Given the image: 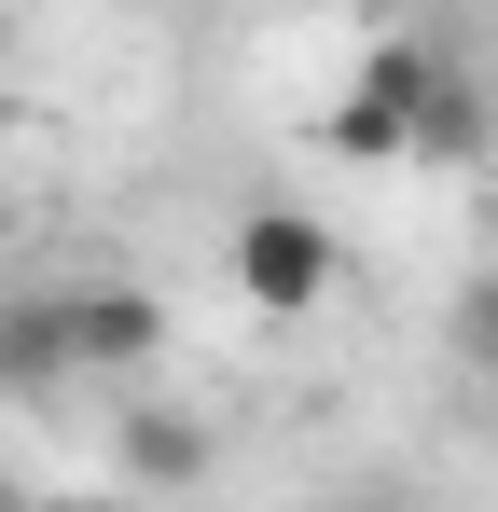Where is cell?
Returning <instances> with one entry per match:
<instances>
[{"instance_id":"9c48e42d","label":"cell","mask_w":498,"mask_h":512,"mask_svg":"<svg viewBox=\"0 0 498 512\" xmlns=\"http://www.w3.org/2000/svg\"><path fill=\"white\" fill-rule=\"evenodd\" d=\"M0 236H14V194H0Z\"/></svg>"},{"instance_id":"3957f363","label":"cell","mask_w":498,"mask_h":512,"mask_svg":"<svg viewBox=\"0 0 498 512\" xmlns=\"http://www.w3.org/2000/svg\"><path fill=\"white\" fill-rule=\"evenodd\" d=\"M70 374H83L70 291H14V305H0V402H56Z\"/></svg>"},{"instance_id":"6da1fadb","label":"cell","mask_w":498,"mask_h":512,"mask_svg":"<svg viewBox=\"0 0 498 512\" xmlns=\"http://www.w3.org/2000/svg\"><path fill=\"white\" fill-rule=\"evenodd\" d=\"M429 111H443V56H429V42H374V56L332 84L319 139L360 153V167H388V153H429Z\"/></svg>"},{"instance_id":"30bf717a","label":"cell","mask_w":498,"mask_h":512,"mask_svg":"<svg viewBox=\"0 0 498 512\" xmlns=\"http://www.w3.org/2000/svg\"><path fill=\"white\" fill-rule=\"evenodd\" d=\"M0 512H14V485H0Z\"/></svg>"},{"instance_id":"52a82bcc","label":"cell","mask_w":498,"mask_h":512,"mask_svg":"<svg viewBox=\"0 0 498 512\" xmlns=\"http://www.w3.org/2000/svg\"><path fill=\"white\" fill-rule=\"evenodd\" d=\"M471 360H485V374H498V277H485V291H471Z\"/></svg>"},{"instance_id":"7a4b0ae2","label":"cell","mask_w":498,"mask_h":512,"mask_svg":"<svg viewBox=\"0 0 498 512\" xmlns=\"http://www.w3.org/2000/svg\"><path fill=\"white\" fill-rule=\"evenodd\" d=\"M236 291L263 305V319H305V305H332V222H319V208H291V194L236 208Z\"/></svg>"},{"instance_id":"277c9868","label":"cell","mask_w":498,"mask_h":512,"mask_svg":"<svg viewBox=\"0 0 498 512\" xmlns=\"http://www.w3.org/2000/svg\"><path fill=\"white\" fill-rule=\"evenodd\" d=\"M70 346H83V374H153L166 305H153V291H125V277H83V291H70Z\"/></svg>"},{"instance_id":"ba28073f","label":"cell","mask_w":498,"mask_h":512,"mask_svg":"<svg viewBox=\"0 0 498 512\" xmlns=\"http://www.w3.org/2000/svg\"><path fill=\"white\" fill-rule=\"evenodd\" d=\"M332 512H402V499H374V485H360V499H332Z\"/></svg>"},{"instance_id":"8992f818","label":"cell","mask_w":498,"mask_h":512,"mask_svg":"<svg viewBox=\"0 0 498 512\" xmlns=\"http://www.w3.org/2000/svg\"><path fill=\"white\" fill-rule=\"evenodd\" d=\"M471 139H485V97H471L457 70H443V111H429V153H471Z\"/></svg>"},{"instance_id":"5b68a950","label":"cell","mask_w":498,"mask_h":512,"mask_svg":"<svg viewBox=\"0 0 498 512\" xmlns=\"http://www.w3.org/2000/svg\"><path fill=\"white\" fill-rule=\"evenodd\" d=\"M111 457H125L139 485H194V471H208V429L180 416V402H139V416L111 429Z\"/></svg>"}]
</instances>
